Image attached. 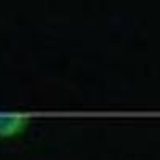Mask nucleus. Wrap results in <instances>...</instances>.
Instances as JSON below:
<instances>
[{
	"instance_id": "f257e3e1",
	"label": "nucleus",
	"mask_w": 160,
	"mask_h": 160,
	"mask_svg": "<svg viewBox=\"0 0 160 160\" xmlns=\"http://www.w3.org/2000/svg\"><path fill=\"white\" fill-rule=\"evenodd\" d=\"M28 127V118L18 114H0V136H16Z\"/></svg>"
}]
</instances>
